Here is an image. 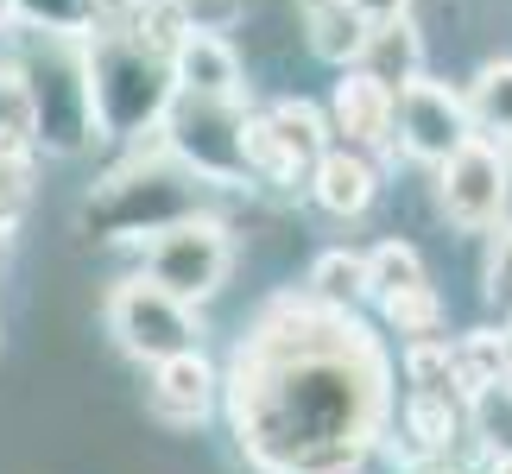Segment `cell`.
<instances>
[{"mask_svg": "<svg viewBox=\"0 0 512 474\" xmlns=\"http://www.w3.org/2000/svg\"><path fill=\"white\" fill-rule=\"evenodd\" d=\"M494 386H512V361H506V335L500 329H475L449 348V392L456 399H481Z\"/></svg>", "mask_w": 512, "mask_h": 474, "instance_id": "14", "label": "cell"}, {"mask_svg": "<svg viewBox=\"0 0 512 474\" xmlns=\"http://www.w3.org/2000/svg\"><path fill=\"white\" fill-rule=\"evenodd\" d=\"M171 7L184 19V32H228V26H241L247 0H171Z\"/></svg>", "mask_w": 512, "mask_h": 474, "instance_id": "25", "label": "cell"}, {"mask_svg": "<svg viewBox=\"0 0 512 474\" xmlns=\"http://www.w3.org/2000/svg\"><path fill=\"white\" fill-rule=\"evenodd\" d=\"M304 26H310V51H317L323 64H354V57H361L367 19L354 13L348 0H336V7H323V13H304Z\"/></svg>", "mask_w": 512, "mask_h": 474, "instance_id": "17", "label": "cell"}, {"mask_svg": "<svg viewBox=\"0 0 512 474\" xmlns=\"http://www.w3.org/2000/svg\"><path fill=\"white\" fill-rule=\"evenodd\" d=\"M228 405L260 474H354L386 430L392 373L348 310L279 298L234 354Z\"/></svg>", "mask_w": 512, "mask_h": 474, "instance_id": "1", "label": "cell"}, {"mask_svg": "<svg viewBox=\"0 0 512 474\" xmlns=\"http://www.w3.org/2000/svg\"><path fill=\"white\" fill-rule=\"evenodd\" d=\"M506 190L512 177L500 165V152L481 140V133H468V140L443 158V177H437V203L456 228H494L500 209H506Z\"/></svg>", "mask_w": 512, "mask_h": 474, "instance_id": "7", "label": "cell"}, {"mask_svg": "<svg viewBox=\"0 0 512 474\" xmlns=\"http://www.w3.org/2000/svg\"><path fill=\"white\" fill-rule=\"evenodd\" d=\"M234 266V241L215 215H177L171 228L152 234V253H146V279L171 291L177 304H203L222 291Z\"/></svg>", "mask_w": 512, "mask_h": 474, "instance_id": "4", "label": "cell"}, {"mask_svg": "<svg viewBox=\"0 0 512 474\" xmlns=\"http://www.w3.org/2000/svg\"><path fill=\"white\" fill-rule=\"evenodd\" d=\"M108 335L133 361H165V354L196 348V316L140 272V279H121L108 291Z\"/></svg>", "mask_w": 512, "mask_h": 474, "instance_id": "6", "label": "cell"}, {"mask_svg": "<svg viewBox=\"0 0 512 474\" xmlns=\"http://www.w3.org/2000/svg\"><path fill=\"white\" fill-rule=\"evenodd\" d=\"M354 13L367 19V26H386V19H405L411 13V0H348Z\"/></svg>", "mask_w": 512, "mask_h": 474, "instance_id": "28", "label": "cell"}, {"mask_svg": "<svg viewBox=\"0 0 512 474\" xmlns=\"http://www.w3.org/2000/svg\"><path fill=\"white\" fill-rule=\"evenodd\" d=\"M266 121H272V133H279L291 152L304 158V165H317V158L329 152V121H323V114L310 108V102H279V108L266 114Z\"/></svg>", "mask_w": 512, "mask_h": 474, "instance_id": "20", "label": "cell"}, {"mask_svg": "<svg viewBox=\"0 0 512 474\" xmlns=\"http://www.w3.org/2000/svg\"><path fill=\"white\" fill-rule=\"evenodd\" d=\"M405 437L424 456H449V443L462 437V399L456 392H411L405 399Z\"/></svg>", "mask_w": 512, "mask_h": 474, "instance_id": "16", "label": "cell"}, {"mask_svg": "<svg viewBox=\"0 0 512 474\" xmlns=\"http://www.w3.org/2000/svg\"><path fill=\"white\" fill-rule=\"evenodd\" d=\"M83 76H89V114L95 127L114 140H133L152 127L171 102V70L165 57H152L133 32H102L83 45Z\"/></svg>", "mask_w": 512, "mask_h": 474, "instance_id": "2", "label": "cell"}, {"mask_svg": "<svg viewBox=\"0 0 512 474\" xmlns=\"http://www.w3.org/2000/svg\"><path fill=\"white\" fill-rule=\"evenodd\" d=\"M500 165H506V177H512V127H506V146H500Z\"/></svg>", "mask_w": 512, "mask_h": 474, "instance_id": "31", "label": "cell"}, {"mask_svg": "<svg viewBox=\"0 0 512 474\" xmlns=\"http://www.w3.org/2000/svg\"><path fill=\"white\" fill-rule=\"evenodd\" d=\"M380 89H392L399 95L411 76H424V38H418V26L411 19H386V26H367V38H361V57H354Z\"/></svg>", "mask_w": 512, "mask_h": 474, "instance_id": "12", "label": "cell"}, {"mask_svg": "<svg viewBox=\"0 0 512 474\" xmlns=\"http://www.w3.org/2000/svg\"><path fill=\"white\" fill-rule=\"evenodd\" d=\"M361 260H367V298L424 279V260H418V247H411V241H380L373 253H361Z\"/></svg>", "mask_w": 512, "mask_h": 474, "instance_id": "22", "label": "cell"}, {"mask_svg": "<svg viewBox=\"0 0 512 474\" xmlns=\"http://www.w3.org/2000/svg\"><path fill=\"white\" fill-rule=\"evenodd\" d=\"M380 310H386V323L399 329V335H437V323H443V304H437V291H430L424 279L418 285H399V291H380Z\"/></svg>", "mask_w": 512, "mask_h": 474, "instance_id": "19", "label": "cell"}, {"mask_svg": "<svg viewBox=\"0 0 512 474\" xmlns=\"http://www.w3.org/2000/svg\"><path fill=\"white\" fill-rule=\"evenodd\" d=\"M165 152L196 177L222 184L241 177V102H215V95H177L165 102Z\"/></svg>", "mask_w": 512, "mask_h": 474, "instance_id": "5", "label": "cell"}, {"mask_svg": "<svg viewBox=\"0 0 512 474\" xmlns=\"http://www.w3.org/2000/svg\"><path fill=\"white\" fill-rule=\"evenodd\" d=\"M329 133H342L354 152H361V146H386L392 140V89H380L367 70L342 76L336 95H329Z\"/></svg>", "mask_w": 512, "mask_h": 474, "instance_id": "11", "label": "cell"}, {"mask_svg": "<svg viewBox=\"0 0 512 474\" xmlns=\"http://www.w3.org/2000/svg\"><path fill=\"white\" fill-rule=\"evenodd\" d=\"M487 304L500 316H512V228H500L494 260H487Z\"/></svg>", "mask_w": 512, "mask_h": 474, "instance_id": "26", "label": "cell"}, {"mask_svg": "<svg viewBox=\"0 0 512 474\" xmlns=\"http://www.w3.org/2000/svg\"><path fill=\"white\" fill-rule=\"evenodd\" d=\"M468 121L487 127V133H506L512 127V64H487L475 76V89H468Z\"/></svg>", "mask_w": 512, "mask_h": 474, "instance_id": "21", "label": "cell"}, {"mask_svg": "<svg viewBox=\"0 0 512 474\" xmlns=\"http://www.w3.org/2000/svg\"><path fill=\"white\" fill-rule=\"evenodd\" d=\"M310 298L317 304H336V310H348L354 298H367V260L361 253H323L317 266H310Z\"/></svg>", "mask_w": 512, "mask_h": 474, "instance_id": "18", "label": "cell"}, {"mask_svg": "<svg viewBox=\"0 0 512 474\" xmlns=\"http://www.w3.org/2000/svg\"><path fill=\"white\" fill-rule=\"evenodd\" d=\"M215 392H222V380H215V367L196 348L152 361V418L159 424H177V430L203 424L215 411Z\"/></svg>", "mask_w": 512, "mask_h": 474, "instance_id": "9", "label": "cell"}, {"mask_svg": "<svg viewBox=\"0 0 512 474\" xmlns=\"http://www.w3.org/2000/svg\"><path fill=\"white\" fill-rule=\"evenodd\" d=\"M7 19H13V0H0V26H7Z\"/></svg>", "mask_w": 512, "mask_h": 474, "instance_id": "32", "label": "cell"}, {"mask_svg": "<svg viewBox=\"0 0 512 474\" xmlns=\"http://www.w3.org/2000/svg\"><path fill=\"white\" fill-rule=\"evenodd\" d=\"M171 83L184 95H215V102H241V57L222 32H184L171 51Z\"/></svg>", "mask_w": 512, "mask_h": 474, "instance_id": "10", "label": "cell"}, {"mask_svg": "<svg viewBox=\"0 0 512 474\" xmlns=\"http://www.w3.org/2000/svg\"><path fill=\"white\" fill-rule=\"evenodd\" d=\"M323 7H336V0H298V13H323Z\"/></svg>", "mask_w": 512, "mask_h": 474, "instance_id": "30", "label": "cell"}, {"mask_svg": "<svg viewBox=\"0 0 512 474\" xmlns=\"http://www.w3.org/2000/svg\"><path fill=\"white\" fill-rule=\"evenodd\" d=\"M241 171H253V177H266V184L291 190L310 165H304V158L279 140V133H272L266 114H241Z\"/></svg>", "mask_w": 512, "mask_h": 474, "instance_id": "15", "label": "cell"}, {"mask_svg": "<svg viewBox=\"0 0 512 474\" xmlns=\"http://www.w3.org/2000/svg\"><path fill=\"white\" fill-rule=\"evenodd\" d=\"M177 215H196V171L177 165V158H140V165L114 171L102 190L89 196L83 222L102 234V241H133V234H159Z\"/></svg>", "mask_w": 512, "mask_h": 474, "instance_id": "3", "label": "cell"}, {"mask_svg": "<svg viewBox=\"0 0 512 474\" xmlns=\"http://www.w3.org/2000/svg\"><path fill=\"white\" fill-rule=\"evenodd\" d=\"M392 127H399V140L411 158H424V165H443L449 152H456L475 121H468L462 95L443 89V83H424V76H411V83L392 95Z\"/></svg>", "mask_w": 512, "mask_h": 474, "instance_id": "8", "label": "cell"}, {"mask_svg": "<svg viewBox=\"0 0 512 474\" xmlns=\"http://www.w3.org/2000/svg\"><path fill=\"white\" fill-rule=\"evenodd\" d=\"M373 190H380V177H373V165L354 146H329L317 165H310V196H317L329 215H361L373 203Z\"/></svg>", "mask_w": 512, "mask_h": 474, "instance_id": "13", "label": "cell"}, {"mask_svg": "<svg viewBox=\"0 0 512 474\" xmlns=\"http://www.w3.org/2000/svg\"><path fill=\"white\" fill-rule=\"evenodd\" d=\"M430 474H449V468H430Z\"/></svg>", "mask_w": 512, "mask_h": 474, "instance_id": "33", "label": "cell"}, {"mask_svg": "<svg viewBox=\"0 0 512 474\" xmlns=\"http://www.w3.org/2000/svg\"><path fill=\"white\" fill-rule=\"evenodd\" d=\"M405 373H411V392H449V342L443 335H418L405 354Z\"/></svg>", "mask_w": 512, "mask_h": 474, "instance_id": "24", "label": "cell"}, {"mask_svg": "<svg viewBox=\"0 0 512 474\" xmlns=\"http://www.w3.org/2000/svg\"><path fill=\"white\" fill-rule=\"evenodd\" d=\"M487 474H512V449H500V456H494V468H487Z\"/></svg>", "mask_w": 512, "mask_h": 474, "instance_id": "29", "label": "cell"}, {"mask_svg": "<svg viewBox=\"0 0 512 474\" xmlns=\"http://www.w3.org/2000/svg\"><path fill=\"white\" fill-rule=\"evenodd\" d=\"M38 121H32V95L19 76H0V152H32Z\"/></svg>", "mask_w": 512, "mask_h": 474, "instance_id": "23", "label": "cell"}, {"mask_svg": "<svg viewBox=\"0 0 512 474\" xmlns=\"http://www.w3.org/2000/svg\"><path fill=\"white\" fill-rule=\"evenodd\" d=\"M13 13H32V19H45V32H76L89 19L83 0H13Z\"/></svg>", "mask_w": 512, "mask_h": 474, "instance_id": "27", "label": "cell"}]
</instances>
